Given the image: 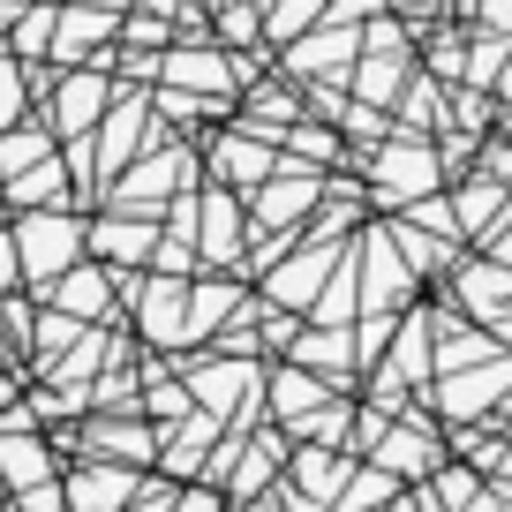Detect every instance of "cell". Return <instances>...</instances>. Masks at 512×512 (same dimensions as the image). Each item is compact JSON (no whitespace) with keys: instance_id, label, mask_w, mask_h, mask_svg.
Segmentation results:
<instances>
[{"instance_id":"cell-1","label":"cell","mask_w":512,"mask_h":512,"mask_svg":"<svg viewBox=\"0 0 512 512\" xmlns=\"http://www.w3.org/2000/svg\"><path fill=\"white\" fill-rule=\"evenodd\" d=\"M76 249H83V226L76 219H46V211H38V219H23L16 226V256H23V272H68V264H76Z\"/></svg>"},{"instance_id":"cell-2","label":"cell","mask_w":512,"mask_h":512,"mask_svg":"<svg viewBox=\"0 0 512 512\" xmlns=\"http://www.w3.org/2000/svg\"><path fill=\"white\" fill-rule=\"evenodd\" d=\"M121 497H136V475H128V467H83V475L68 482V505L76 512H113Z\"/></svg>"},{"instance_id":"cell-3","label":"cell","mask_w":512,"mask_h":512,"mask_svg":"<svg viewBox=\"0 0 512 512\" xmlns=\"http://www.w3.org/2000/svg\"><path fill=\"white\" fill-rule=\"evenodd\" d=\"M91 241H98L106 256H121V264H144V256H159V234H151V226H121V219H106Z\"/></svg>"},{"instance_id":"cell-4","label":"cell","mask_w":512,"mask_h":512,"mask_svg":"<svg viewBox=\"0 0 512 512\" xmlns=\"http://www.w3.org/2000/svg\"><path fill=\"white\" fill-rule=\"evenodd\" d=\"M53 302H61V317H98V309H106V279L98 272H61Z\"/></svg>"},{"instance_id":"cell-5","label":"cell","mask_w":512,"mask_h":512,"mask_svg":"<svg viewBox=\"0 0 512 512\" xmlns=\"http://www.w3.org/2000/svg\"><path fill=\"white\" fill-rule=\"evenodd\" d=\"M460 287H467V309H475V317H497V302H512V272H497V256L475 264Z\"/></svg>"},{"instance_id":"cell-6","label":"cell","mask_w":512,"mask_h":512,"mask_svg":"<svg viewBox=\"0 0 512 512\" xmlns=\"http://www.w3.org/2000/svg\"><path fill=\"white\" fill-rule=\"evenodd\" d=\"M98 106H106V91H98L91 76H83V83H61V128H68V136H76V128H91Z\"/></svg>"},{"instance_id":"cell-7","label":"cell","mask_w":512,"mask_h":512,"mask_svg":"<svg viewBox=\"0 0 512 512\" xmlns=\"http://www.w3.org/2000/svg\"><path fill=\"white\" fill-rule=\"evenodd\" d=\"M159 76H174V83H226V61H219V53H204V61H189V53H174V61H166Z\"/></svg>"},{"instance_id":"cell-8","label":"cell","mask_w":512,"mask_h":512,"mask_svg":"<svg viewBox=\"0 0 512 512\" xmlns=\"http://www.w3.org/2000/svg\"><path fill=\"white\" fill-rule=\"evenodd\" d=\"M8 196H16V204H53V196H61V174H53V166H38V174H23Z\"/></svg>"},{"instance_id":"cell-9","label":"cell","mask_w":512,"mask_h":512,"mask_svg":"<svg viewBox=\"0 0 512 512\" xmlns=\"http://www.w3.org/2000/svg\"><path fill=\"white\" fill-rule=\"evenodd\" d=\"M98 445H106V452H136V460H151V437H144V430H121V422H106V430H98Z\"/></svg>"},{"instance_id":"cell-10","label":"cell","mask_w":512,"mask_h":512,"mask_svg":"<svg viewBox=\"0 0 512 512\" xmlns=\"http://www.w3.org/2000/svg\"><path fill=\"white\" fill-rule=\"evenodd\" d=\"M98 31H106V16H68L61 23V53H76L83 38H98Z\"/></svg>"},{"instance_id":"cell-11","label":"cell","mask_w":512,"mask_h":512,"mask_svg":"<svg viewBox=\"0 0 512 512\" xmlns=\"http://www.w3.org/2000/svg\"><path fill=\"white\" fill-rule=\"evenodd\" d=\"M38 151H46V136H8V144H0V159H8V166H31Z\"/></svg>"},{"instance_id":"cell-12","label":"cell","mask_w":512,"mask_h":512,"mask_svg":"<svg viewBox=\"0 0 512 512\" xmlns=\"http://www.w3.org/2000/svg\"><path fill=\"white\" fill-rule=\"evenodd\" d=\"M23 106V76H16V68H8V61H0V121H8V113H16Z\"/></svg>"},{"instance_id":"cell-13","label":"cell","mask_w":512,"mask_h":512,"mask_svg":"<svg viewBox=\"0 0 512 512\" xmlns=\"http://www.w3.org/2000/svg\"><path fill=\"white\" fill-rule=\"evenodd\" d=\"M317 8H324V0H287V8H279V16H272V31H294V23H309V16H317Z\"/></svg>"},{"instance_id":"cell-14","label":"cell","mask_w":512,"mask_h":512,"mask_svg":"<svg viewBox=\"0 0 512 512\" xmlns=\"http://www.w3.org/2000/svg\"><path fill=\"white\" fill-rule=\"evenodd\" d=\"M16 272H23V256H16V241H0V294L16 287Z\"/></svg>"},{"instance_id":"cell-15","label":"cell","mask_w":512,"mask_h":512,"mask_svg":"<svg viewBox=\"0 0 512 512\" xmlns=\"http://www.w3.org/2000/svg\"><path fill=\"white\" fill-rule=\"evenodd\" d=\"M482 23H490V31H512V0H482Z\"/></svg>"},{"instance_id":"cell-16","label":"cell","mask_w":512,"mask_h":512,"mask_svg":"<svg viewBox=\"0 0 512 512\" xmlns=\"http://www.w3.org/2000/svg\"><path fill=\"white\" fill-rule=\"evenodd\" d=\"M174 512H219V497H211V490H196V497H181Z\"/></svg>"},{"instance_id":"cell-17","label":"cell","mask_w":512,"mask_h":512,"mask_svg":"<svg viewBox=\"0 0 512 512\" xmlns=\"http://www.w3.org/2000/svg\"><path fill=\"white\" fill-rule=\"evenodd\" d=\"M0 16H8V8H0Z\"/></svg>"}]
</instances>
